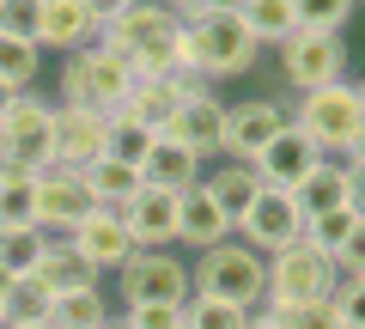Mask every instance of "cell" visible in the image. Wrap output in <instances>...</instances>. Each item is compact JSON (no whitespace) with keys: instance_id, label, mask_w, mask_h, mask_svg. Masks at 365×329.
Returning <instances> with one entry per match:
<instances>
[{"instance_id":"f907efd6","label":"cell","mask_w":365,"mask_h":329,"mask_svg":"<svg viewBox=\"0 0 365 329\" xmlns=\"http://www.w3.org/2000/svg\"><path fill=\"white\" fill-rule=\"evenodd\" d=\"M0 329H6V317H0Z\"/></svg>"},{"instance_id":"f6af8a7d","label":"cell","mask_w":365,"mask_h":329,"mask_svg":"<svg viewBox=\"0 0 365 329\" xmlns=\"http://www.w3.org/2000/svg\"><path fill=\"white\" fill-rule=\"evenodd\" d=\"M13 98H19V92H6V86H0V116H6V110H13Z\"/></svg>"},{"instance_id":"8d00e7d4","label":"cell","mask_w":365,"mask_h":329,"mask_svg":"<svg viewBox=\"0 0 365 329\" xmlns=\"http://www.w3.org/2000/svg\"><path fill=\"white\" fill-rule=\"evenodd\" d=\"M329 305H335L341 329H365V280H335Z\"/></svg>"},{"instance_id":"1f68e13d","label":"cell","mask_w":365,"mask_h":329,"mask_svg":"<svg viewBox=\"0 0 365 329\" xmlns=\"http://www.w3.org/2000/svg\"><path fill=\"white\" fill-rule=\"evenodd\" d=\"M146 146H153V128H140L134 116L110 110V141H104V158H122V165H134V171H140Z\"/></svg>"},{"instance_id":"d4e9b609","label":"cell","mask_w":365,"mask_h":329,"mask_svg":"<svg viewBox=\"0 0 365 329\" xmlns=\"http://www.w3.org/2000/svg\"><path fill=\"white\" fill-rule=\"evenodd\" d=\"M237 19H244V31L256 37V49H280V43L299 31V13H292V0H250Z\"/></svg>"},{"instance_id":"d6a6232c","label":"cell","mask_w":365,"mask_h":329,"mask_svg":"<svg viewBox=\"0 0 365 329\" xmlns=\"http://www.w3.org/2000/svg\"><path fill=\"white\" fill-rule=\"evenodd\" d=\"M43 244H49V232H37V226H31V232H0V268H6V275H37V263H43Z\"/></svg>"},{"instance_id":"836d02e7","label":"cell","mask_w":365,"mask_h":329,"mask_svg":"<svg viewBox=\"0 0 365 329\" xmlns=\"http://www.w3.org/2000/svg\"><path fill=\"white\" fill-rule=\"evenodd\" d=\"M292 13H299V31H335V37H347L359 0H292Z\"/></svg>"},{"instance_id":"f35d334b","label":"cell","mask_w":365,"mask_h":329,"mask_svg":"<svg viewBox=\"0 0 365 329\" xmlns=\"http://www.w3.org/2000/svg\"><path fill=\"white\" fill-rule=\"evenodd\" d=\"M335 275L341 280H365V213H359V226L347 232V244L335 250Z\"/></svg>"},{"instance_id":"277c9868","label":"cell","mask_w":365,"mask_h":329,"mask_svg":"<svg viewBox=\"0 0 365 329\" xmlns=\"http://www.w3.org/2000/svg\"><path fill=\"white\" fill-rule=\"evenodd\" d=\"M189 287L207 293V299H225V305L256 311V305L268 299V256H256L244 238H225V244H213V250L195 256Z\"/></svg>"},{"instance_id":"8992f818","label":"cell","mask_w":365,"mask_h":329,"mask_svg":"<svg viewBox=\"0 0 365 329\" xmlns=\"http://www.w3.org/2000/svg\"><path fill=\"white\" fill-rule=\"evenodd\" d=\"M128 86H134V67L122 55H110L104 43L73 49L67 67H61V104L67 110H98V116H110V110H122Z\"/></svg>"},{"instance_id":"7dc6e473","label":"cell","mask_w":365,"mask_h":329,"mask_svg":"<svg viewBox=\"0 0 365 329\" xmlns=\"http://www.w3.org/2000/svg\"><path fill=\"white\" fill-rule=\"evenodd\" d=\"M6 287H13V275H6V268H0V299H6Z\"/></svg>"},{"instance_id":"603a6c76","label":"cell","mask_w":365,"mask_h":329,"mask_svg":"<svg viewBox=\"0 0 365 329\" xmlns=\"http://www.w3.org/2000/svg\"><path fill=\"white\" fill-rule=\"evenodd\" d=\"M201 189H207V196L220 201V213L232 220V232H237V220L250 213V201L262 196V177L250 171V165H237V158H232V165H220L213 177H201Z\"/></svg>"},{"instance_id":"4dcf8cb0","label":"cell","mask_w":365,"mask_h":329,"mask_svg":"<svg viewBox=\"0 0 365 329\" xmlns=\"http://www.w3.org/2000/svg\"><path fill=\"white\" fill-rule=\"evenodd\" d=\"M182 329H250V311L244 305H225V299H207V293H189Z\"/></svg>"},{"instance_id":"60d3db41","label":"cell","mask_w":365,"mask_h":329,"mask_svg":"<svg viewBox=\"0 0 365 329\" xmlns=\"http://www.w3.org/2000/svg\"><path fill=\"white\" fill-rule=\"evenodd\" d=\"M341 171H347V208L365 213V146L353 158H341Z\"/></svg>"},{"instance_id":"74e56055","label":"cell","mask_w":365,"mask_h":329,"mask_svg":"<svg viewBox=\"0 0 365 329\" xmlns=\"http://www.w3.org/2000/svg\"><path fill=\"white\" fill-rule=\"evenodd\" d=\"M128 329H182V305H122Z\"/></svg>"},{"instance_id":"7c38bea8","label":"cell","mask_w":365,"mask_h":329,"mask_svg":"<svg viewBox=\"0 0 365 329\" xmlns=\"http://www.w3.org/2000/svg\"><path fill=\"white\" fill-rule=\"evenodd\" d=\"M86 213H98V201H91V189H86L79 171H61V165L37 171V232L67 238Z\"/></svg>"},{"instance_id":"9c48e42d","label":"cell","mask_w":365,"mask_h":329,"mask_svg":"<svg viewBox=\"0 0 365 329\" xmlns=\"http://www.w3.org/2000/svg\"><path fill=\"white\" fill-rule=\"evenodd\" d=\"M122 305H189V263L170 250H134L122 263Z\"/></svg>"},{"instance_id":"3957f363","label":"cell","mask_w":365,"mask_h":329,"mask_svg":"<svg viewBox=\"0 0 365 329\" xmlns=\"http://www.w3.org/2000/svg\"><path fill=\"white\" fill-rule=\"evenodd\" d=\"M292 128L311 134V146L323 158H353L365 146V104L347 79L341 86H323V92L292 98Z\"/></svg>"},{"instance_id":"2e32d148","label":"cell","mask_w":365,"mask_h":329,"mask_svg":"<svg viewBox=\"0 0 365 329\" xmlns=\"http://www.w3.org/2000/svg\"><path fill=\"white\" fill-rule=\"evenodd\" d=\"M165 134L177 146H189V153L207 165L213 153H225V104H220V92H207V98H189V104L177 110V116L165 122Z\"/></svg>"},{"instance_id":"e0dca14e","label":"cell","mask_w":365,"mask_h":329,"mask_svg":"<svg viewBox=\"0 0 365 329\" xmlns=\"http://www.w3.org/2000/svg\"><path fill=\"white\" fill-rule=\"evenodd\" d=\"M177 201H182V196L140 189V196L122 208V226H128L134 250H170V244H177Z\"/></svg>"},{"instance_id":"d6986e66","label":"cell","mask_w":365,"mask_h":329,"mask_svg":"<svg viewBox=\"0 0 365 329\" xmlns=\"http://www.w3.org/2000/svg\"><path fill=\"white\" fill-rule=\"evenodd\" d=\"M201 183V158L189 153V146H177L170 134H153V146H146L140 158V189H165V196H182V189Z\"/></svg>"},{"instance_id":"6da1fadb","label":"cell","mask_w":365,"mask_h":329,"mask_svg":"<svg viewBox=\"0 0 365 329\" xmlns=\"http://www.w3.org/2000/svg\"><path fill=\"white\" fill-rule=\"evenodd\" d=\"M98 43L110 55H122L134 74H177V67H189L182 61V19L170 13L165 0H134L128 13L104 19Z\"/></svg>"},{"instance_id":"681fc988","label":"cell","mask_w":365,"mask_h":329,"mask_svg":"<svg viewBox=\"0 0 365 329\" xmlns=\"http://www.w3.org/2000/svg\"><path fill=\"white\" fill-rule=\"evenodd\" d=\"M353 92H359V104H365V79H359V86H353Z\"/></svg>"},{"instance_id":"e575fe53","label":"cell","mask_w":365,"mask_h":329,"mask_svg":"<svg viewBox=\"0 0 365 329\" xmlns=\"http://www.w3.org/2000/svg\"><path fill=\"white\" fill-rule=\"evenodd\" d=\"M353 226H359V213H353V208L311 213V220H304V244H311V250H323V256H335L341 244H347V232H353Z\"/></svg>"},{"instance_id":"c3c4849f","label":"cell","mask_w":365,"mask_h":329,"mask_svg":"<svg viewBox=\"0 0 365 329\" xmlns=\"http://www.w3.org/2000/svg\"><path fill=\"white\" fill-rule=\"evenodd\" d=\"M104 329H128V323H122V317H110V323H104Z\"/></svg>"},{"instance_id":"f546056e","label":"cell","mask_w":365,"mask_h":329,"mask_svg":"<svg viewBox=\"0 0 365 329\" xmlns=\"http://www.w3.org/2000/svg\"><path fill=\"white\" fill-rule=\"evenodd\" d=\"M49 287H43L37 275H19L13 287H6V299H0V317L6 323H49Z\"/></svg>"},{"instance_id":"9a60e30c","label":"cell","mask_w":365,"mask_h":329,"mask_svg":"<svg viewBox=\"0 0 365 329\" xmlns=\"http://www.w3.org/2000/svg\"><path fill=\"white\" fill-rule=\"evenodd\" d=\"M104 141H110V116L55 104V165H61V171L98 165V158H104Z\"/></svg>"},{"instance_id":"ab89813d","label":"cell","mask_w":365,"mask_h":329,"mask_svg":"<svg viewBox=\"0 0 365 329\" xmlns=\"http://www.w3.org/2000/svg\"><path fill=\"white\" fill-rule=\"evenodd\" d=\"M274 311H280V305H274ZM287 317V329H341V317H335V305H299V311H280Z\"/></svg>"},{"instance_id":"83f0119b","label":"cell","mask_w":365,"mask_h":329,"mask_svg":"<svg viewBox=\"0 0 365 329\" xmlns=\"http://www.w3.org/2000/svg\"><path fill=\"white\" fill-rule=\"evenodd\" d=\"M299 208H304V220L311 213H329V208H347V171H341V158H323L299 183Z\"/></svg>"},{"instance_id":"f1b7e54d","label":"cell","mask_w":365,"mask_h":329,"mask_svg":"<svg viewBox=\"0 0 365 329\" xmlns=\"http://www.w3.org/2000/svg\"><path fill=\"white\" fill-rule=\"evenodd\" d=\"M37 67H43L37 43L0 31V86H6V92H31V86H37Z\"/></svg>"},{"instance_id":"7a4b0ae2","label":"cell","mask_w":365,"mask_h":329,"mask_svg":"<svg viewBox=\"0 0 365 329\" xmlns=\"http://www.w3.org/2000/svg\"><path fill=\"white\" fill-rule=\"evenodd\" d=\"M256 37L244 31V19L237 13H195V19H182V61L195 67V74H207L213 86L220 79H237L256 67Z\"/></svg>"},{"instance_id":"7bdbcfd3","label":"cell","mask_w":365,"mask_h":329,"mask_svg":"<svg viewBox=\"0 0 365 329\" xmlns=\"http://www.w3.org/2000/svg\"><path fill=\"white\" fill-rule=\"evenodd\" d=\"M165 6H170L177 19H195V13H207V0H165Z\"/></svg>"},{"instance_id":"484cf974","label":"cell","mask_w":365,"mask_h":329,"mask_svg":"<svg viewBox=\"0 0 365 329\" xmlns=\"http://www.w3.org/2000/svg\"><path fill=\"white\" fill-rule=\"evenodd\" d=\"M37 226V177L0 171V232H31Z\"/></svg>"},{"instance_id":"ac0fdd59","label":"cell","mask_w":365,"mask_h":329,"mask_svg":"<svg viewBox=\"0 0 365 329\" xmlns=\"http://www.w3.org/2000/svg\"><path fill=\"white\" fill-rule=\"evenodd\" d=\"M98 43V13L86 0H43V25H37V49H91Z\"/></svg>"},{"instance_id":"7402d4cb","label":"cell","mask_w":365,"mask_h":329,"mask_svg":"<svg viewBox=\"0 0 365 329\" xmlns=\"http://www.w3.org/2000/svg\"><path fill=\"white\" fill-rule=\"evenodd\" d=\"M37 280L49 287V299H61V293H86V287H98L104 275H98V268H91L86 256L67 244V238H49V244H43V263H37Z\"/></svg>"},{"instance_id":"5b68a950","label":"cell","mask_w":365,"mask_h":329,"mask_svg":"<svg viewBox=\"0 0 365 329\" xmlns=\"http://www.w3.org/2000/svg\"><path fill=\"white\" fill-rule=\"evenodd\" d=\"M55 165V104L37 92H19L13 110L0 116V171H49Z\"/></svg>"},{"instance_id":"52a82bcc","label":"cell","mask_w":365,"mask_h":329,"mask_svg":"<svg viewBox=\"0 0 365 329\" xmlns=\"http://www.w3.org/2000/svg\"><path fill=\"white\" fill-rule=\"evenodd\" d=\"M335 256L311 250V244H287V250L268 256V305H280V311H299V305H323L329 293H335Z\"/></svg>"},{"instance_id":"5bb4252c","label":"cell","mask_w":365,"mask_h":329,"mask_svg":"<svg viewBox=\"0 0 365 329\" xmlns=\"http://www.w3.org/2000/svg\"><path fill=\"white\" fill-rule=\"evenodd\" d=\"M67 244H73L79 256H86L98 275H122V263L134 256V238H128V226H122V213H110V208H98V213H86V220L67 232Z\"/></svg>"},{"instance_id":"ee69618b","label":"cell","mask_w":365,"mask_h":329,"mask_svg":"<svg viewBox=\"0 0 365 329\" xmlns=\"http://www.w3.org/2000/svg\"><path fill=\"white\" fill-rule=\"evenodd\" d=\"M207 6H213V13H244L250 0H207Z\"/></svg>"},{"instance_id":"cb8c5ba5","label":"cell","mask_w":365,"mask_h":329,"mask_svg":"<svg viewBox=\"0 0 365 329\" xmlns=\"http://www.w3.org/2000/svg\"><path fill=\"white\" fill-rule=\"evenodd\" d=\"M86 189H91V201L98 208H110V213H122L134 196H140V171L134 165H122V158H98V165H86Z\"/></svg>"},{"instance_id":"ffe728a7","label":"cell","mask_w":365,"mask_h":329,"mask_svg":"<svg viewBox=\"0 0 365 329\" xmlns=\"http://www.w3.org/2000/svg\"><path fill=\"white\" fill-rule=\"evenodd\" d=\"M232 238V220L220 213V201L207 196V189H182L177 201V244H189V250H213V244H225Z\"/></svg>"},{"instance_id":"b9f144b4","label":"cell","mask_w":365,"mask_h":329,"mask_svg":"<svg viewBox=\"0 0 365 329\" xmlns=\"http://www.w3.org/2000/svg\"><path fill=\"white\" fill-rule=\"evenodd\" d=\"M86 6H91V13H98V25H104V19H116V13H128L134 0H86Z\"/></svg>"},{"instance_id":"bcb514c9","label":"cell","mask_w":365,"mask_h":329,"mask_svg":"<svg viewBox=\"0 0 365 329\" xmlns=\"http://www.w3.org/2000/svg\"><path fill=\"white\" fill-rule=\"evenodd\" d=\"M6 329H55V323H6Z\"/></svg>"},{"instance_id":"ba28073f","label":"cell","mask_w":365,"mask_h":329,"mask_svg":"<svg viewBox=\"0 0 365 329\" xmlns=\"http://www.w3.org/2000/svg\"><path fill=\"white\" fill-rule=\"evenodd\" d=\"M280 74H287L292 92H323V86H341L347 79V37L335 31H292L280 43Z\"/></svg>"},{"instance_id":"44dd1931","label":"cell","mask_w":365,"mask_h":329,"mask_svg":"<svg viewBox=\"0 0 365 329\" xmlns=\"http://www.w3.org/2000/svg\"><path fill=\"white\" fill-rule=\"evenodd\" d=\"M189 104V98L170 86V74H134V86H128V98H122V116H134L140 128H153V134H165V122L177 116V110Z\"/></svg>"},{"instance_id":"4316f807","label":"cell","mask_w":365,"mask_h":329,"mask_svg":"<svg viewBox=\"0 0 365 329\" xmlns=\"http://www.w3.org/2000/svg\"><path fill=\"white\" fill-rule=\"evenodd\" d=\"M110 299H104V287H86V293H61V299L49 305V323L55 329H104L110 323Z\"/></svg>"},{"instance_id":"8fae6325","label":"cell","mask_w":365,"mask_h":329,"mask_svg":"<svg viewBox=\"0 0 365 329\" xmlns=\"http://www.w3.org/2000/svg\"><path fill=\"white\" fill-rule=\"evenodd\" d=\"M287 122H292L287 98H244V104H225V158L256 165V153L287 128Z\"/></svg>"},{"instance_id":"30bf717a","label":"cell","mask_w":365,"mask_h":329,"mask_svg":"<svg viewBox=\"0 0 365 329\" xmlns=\"http://www.w3.org/2000/svg\"><path fill=\"white\" fill-rule=\"evenodd\" d=\"M237 238H244L256 256H274V250H287V244H299V238H304L299 196H287V189H262V196L250 201V213L237 220Z\"/></svg>"},{"instance_id":"d590c367","label":"cell","mask_w":365,"mask_h":329,"mask_svg":"<svg viewBox=\"0 0 365 329\" xmlns=\"http://www.w3.org/2000/svg\"><path fill=\"white\" fill-rule=\"evenodd\" d=\"M37 25H43V0H0V31H6V37L37 43Z\"/></svg>"},{"instance_id":"4fadbf2b","label":"cell","mask_w":365,"mask_h":329,"mask_svg":"<svg viewBox=\"0 0 365 329\" xmlns=\"http://www.w3.org/2000/svg\"><path fill=\"white\" fill-rule=\"evenodd\" d=\"M317 165H323V153L311 146V134L287 122V128H280V134L256 153V165H250V171L262 177V189H287V196H299V183L317 171Z\"/></svg>"}]
</instances>
